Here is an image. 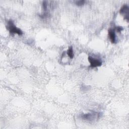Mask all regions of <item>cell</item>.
I'll return each mask as SVG.
<instances>
[{"label": "cell", "mask_w": 129, "mask_h": 129, "mask_svg": "<svg viewBox=\"0 0 129 129\" xmlns=\"http://www.w3.org/2000/svg\"><path fill=\"white\" fill-rule=\"evenodd\" d=\"M88 61L90 63V67L91 68H96L98 67H100L102 65V62L100 60L94 58L92 57L91 56H88Z\"/></svg>", "instance_id": "obj_3"}, {"label": "cell", "mask_w": 129, "mask_h": 129, "mask_svg": "<svg viewBox=\"0 0 129 129\" xmlns=\"http://www.w3.org/2000/svg\"><path fill=\"white\" fill-rule=\"evenodd\" d=\"M123 30V28L122 27H120V26H118V27H116V30L117 32H120L121 31H122Z\"/></svg>", "instance_id": "obj_9"}, {"label": "cell", "mask_w": 129, "mask_h": 129, "mask_svg": "<svg viewBox=\"0 0 129 129\" xmlns=\"http://www.w3.org/2000/svg\"><path fill=\"white\" fill-rule=\"evenodd\" d=\"M43 9L45 11V10H46V9H47V4H46V1H43Z\"/></svg>", "instance_id": "obj_8"}, {"label": "cell", "mask_w": 129, "mask_h": 129, "mask_svg": "<svg viewBox=\"0 0 129 129\" xmlns=\"http://www.w3.org/2000/svg\"><path fill=\"white\" fill-rule=\"evenodd\" d=\"M108 35L110 41L112 43H116V35L115 32L112 29H109L108 31Z\"/></svg>", "instance_id": "obj_5"}, {"label": "cell", "mask_w": 129, "mask_h": 129, "mask_svg": "<svg viewBox=\"0 0 129 129\" xmlns=\"http://www.w3.org/2000/svg\"><path fill=\"white\" fill-rule=\"evenodd\" d=\"M100 116V114L98 112H91L84 114L82 115V118L87 121H93L95 119H97Z\"/></svg>", "instance_id": "obj_2"}, {"label": "cell", "mask_w": 129, "mask_h": 129, "mask_svg": "<svg viewBox=\"0 0 129 129\" xmlns=\"http://www.w3.org/2000/svg\"><path fill=\"white\" fill-rule=\"evenodd\" d=\"M85 1H84V0H80V1H77L76 2V4L77 5V6H82L84 4H85Z\"/></svg>", "instance_id": "obj_7"}, {"label": "cell", "mask_w": 129, "mask_h": 129, "mask_svg": "<svg viewBox=\"0 0 129 129\" xmlns=\"http://www.w3.org/2000/svg\"><path fill=\"white\" fill-rule=\"evenodd\" d=\"M67 54L68 55V56H69V57L70 58H73L74 56V52H73V47L72 46H70L67 51Z\"/></svg>", "instance_id": "obj_6"}, {"label": "cell", "mask_w": 129, "mask_h": 129, "mask_svg": "<svg viewBox=\"0 0 129 129\" xmlns=\"http://www.w3.org/2000/svg\"><path fill=\"white\" fill-rule=\"evenodd\" d=\"M7 28L10 33H16L19 35H21L23 34V32L22 31V30L16 27L14 25L13 21L11 20L9 21Z\"/></svg>", "instance_id": "obj_1"}, {"label": "cell", "mask_w": 129, "mask_h": 129, "mask_svg": "<svg viewBox=\"0 0 129 129\" xmlns=\"http://www.w3.org/2000/svg\"><path fill=\"white\" fill-rule=\"evenodd\" d=\"M128 7L126 5H123L120 10V13L124 17V19L128 21Z\"/></svg>", "instance_id": "obj_4"}]
</instances>
